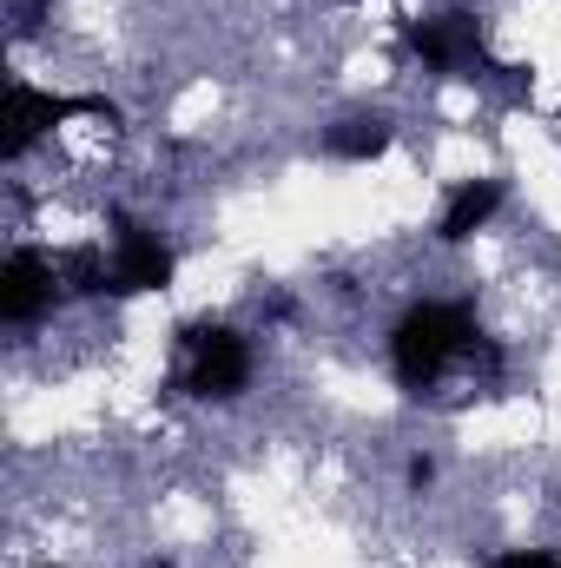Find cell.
Listing matches in <instances>:
<instances>
[{
	"label": "cell",
	"mask_w": 561,
	"mask_h": 568,
	"mask_svg": "<svg viewBox=\"0 0 561 568\" xmlns=\"http://www.w3.org/2000/svg\"><path fill=\"white\" fill-rule=\"evenodd\" d=\"M476 357H496V351L482 344L469 304L429 297V304H410V311L397 317V331H390V371H397V384H404L410 397L436 390L456 364H476Z\"/></svg>",
	"instance_id": "cell-1"
},
{
	"label": "cell",
	"mask_w": 561,
	"mask_h": 568,
	"mask_svg": "<svg viewBox=\"0 0 561 568\" xmlns=\"http://www.w3.org/2000/svg\"><path fill=\"white\" fill-rule=\"evenodd\" d=\"M245 384H252V344H245V331L212 324V317H198V324L178 331V390L185 397L232 404V397H245Z\"/></svg>",
	"instance_id": "cell-2"
},
{
	"label": "cell",
	"mask_w": 561,
	"mask_h": 568,
	"mask_svg": "<svg viewBox=\"0 0 561 568\" xmlns=\"http://www.w3.org/2000/svg\"><path fill=\"white\" fill-rule=\"evenodd\" d=\"M67 120H106V126H120V106L106 93H47L33 80H7V145L0 152L20 159V152H33Z\"/></svg>",
	"instance_id": "cell-3"
},
{
	"label": "cell",
	"mask_w": 561,
	"mask_h": 568,
	"mask_svg": "<svg viewBox=\"0 0 561 568\" xmlns=\"http://www.w3.org/2000/svg\"><path fill=\"white\" fill-rule=\"evenodd\" d=\"M404 47L417 53L429 73H442V80L509 73V67H496L482 20H476V13H462V7H449V13H429V20H404Z\"/></svg>",
	"instance_id": "cell-4"
},
{
	"label": "cell",
	"mask_w": 561,
	"mask_h": 568,
	"mask_svg": "<svg viewBox=\"0 0 561 568\" xmlns=\"http://www.w3.org/2000/svg\"><path fill=\"white\" fill-rule=\"evenodd\" d=\"M172 278H178L172 245L145 219L113 212V297H152V291H172Z\"/></svg>",
	"instance_id": "cell-5"
},
{
	"label": "cell",
	"mask_w": 561,
	"mask_h": 568,
	"mask_svg": "<svg viewBox=\"0 0 561 568\" xmlns=\"http://www.w3.org/2000/svg\"><path fill=\"white\" fill-rule=\"evenodd\" d=\"M53 297H60V265L47 252H33V245L7 252V265H0V317L7 324H33Z\"/></svg>",
	"instance_id": "cell-6"
},
{
	"label": "cell",
	"mask_w": 561,
	"mask_h": 568,
	"mask_svg": "<svg viewBox=\"0 0 561 568\" xmlns=\"http://www.w3.org/2000/svg\"><path fill=\"white\" fill-rule=\"evenodd\" d=\"M502 199H509L502 179H469V185H456L449 205H442V219H436V239H442V245H469V239L502 212Z\"/></svg>",
	"instance_id": "cell-7"
},
{
	"label": "cell",
	"mask_w": 561,
	"mask_h": 568,
	"mask_svg": "<svg viewBox=\"0 0 561 568\" xmlns=\"http://www.w3.org/2000/svg\"><path fill=\"white\" fill-rule=\"evenodd\" d=\"M397 145V126L384 120V113H350V120H337L330 133H324V152L337 159V165H370V159H384Z\"/></svg>",
	"instance_id": "cell-8"
},
{
	"label": "cell",
	"mask_w": 561,
	"mask_h": 568,
	"mask_svg": "<svg viewBox=\"0 0 561 568\" xmlns=\"http://www.w3.org/2000/svg\"><path fill=\"white\" fill-rule=\"evenodd\" d=\"M53 265H60L67 297H113V252L106 245H67V252H53Z\"/></svg>",
	"instance_id": "cell-9"
},
{
	"label": "cell",
	"mask_w": 561,
	"mask_h": 568,
	"mask_svg": "<svg viewBox=\"0 0 561 568\" xmlns=\"http://www.w3.org/2000/svg\"><path fill=\"white\" fill-rule=\"evenodd\" d=\"M489 568H561L549 549H509V556H496Z\"/></svg>",
	"instance_id": "cell-10"
},
{
	"label": "cell",
	"mask_w": 561,
	"mask_h": 568,
	"mask_svg": "<svg viewBox=\"0 0 561 568\" xmlns=\"http://www.w3.org/2000/svg\"><path fill=\"white\" fill-rule=\"evenodd\" d=\"M436 483V463L429 456H410V489H429Z\"/></svg>",
	"instance_id": "cell-11"
},
{
	"label": "cell",
	"mask_w": 561,
	"mask_h": 568,
	"mask_svg": "<svg viewBox=\"0 0 561 568\" xmlns=\"http://www.w3.org/2000/svg\"><path fill=\"white\" fill-rule=\"evenodd\" d=\"M40 568H67V562H40Z\"/></svg>",
	"instance_id": "cell-12"
}]
</instances>
